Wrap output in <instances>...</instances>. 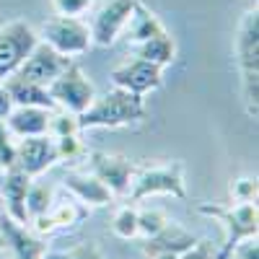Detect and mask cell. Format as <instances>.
<instances>
[{
	"instance_id": "obj_19",
	"label": "cell",
	"mask_w": 259,
	"mask_h": 259,
	"mask_svg": "<svg viewBox=\"0 0 259 259\" xmlns=\"http://www.w3.org/2000/svg\"><path fill=\"white\" fill-rule=\"evenodd\" d=\"M50 109L39 106H13L11 114L6 117V127L13 138H34V135H47L50 124Z\"/></svg>"
},
{
	"instance_id": "obj_31",
	"label": "cell",
	"mask_w": 259,
	"mask_h": 259,
	"mask_svg": "<svg viewBox=\"0 0 259 259\" xmlns=\"http://www.w3.org/2000/svg\"><path fill=\"white\" fill-rule=\"evenodd\" d=\"M228 259H259V244H256V236H246L236 244L228 254Z\"/></svg>"
},
{
	"instance_id": "obj_28",
	"label": "cell",
	"mask_w": 259,
	"mask_h": 259,
	"mask_svg": "<svg viewBox=\"0 0 259 259\" xmlns=\"http://www.w3.org/2000/svg\"><path fill=\"white\" fill-rule=\"evenodd\" d=\"M41 259H104L101 256V249L91 241H85L80 246H73L68 251H45Z\"/></svg>"
},
{
	"instance_id": "obj_23",
	"label": "cell",
	"mask_w": 259,
	"mask_h": 259,
	"mask_svg": "<svg viewBox=\"0 0 259 259\" xmlns=\"http://www.w3.org/2000/svg\"><path fill=\"white\" fill-rule=\"evenodd\" d=\"M55 140V153H57V163L62 166H75L85 158V145L78 135H62V138H52Z\"/></svg>"
},
{
	"instance_id": "obj_3",
	"label": "cell",
	"mask_w": 259,
	"mask_h": 259,
	"mask_svg": "<svg viewBox=\"0 0 259 259\" xmlns=\"http://www.w3.org/2000/svg\"><path fill=\"white\" fill-rule=\"evenodd\" d=\"M153 194H171L177 200L187 197L184 187V163L182 161H163V163H143L135 166L133 184H130L127 197L140 202Z\"/></svg>"
},
{
	"instance_id": "obj_27",
	"label": "cell",
	"mask_w": 259,
	"mask_h": 259,
	"mask_svg": "<svg viewBox=\"0 0 259 259\" xmlns=\"http://www.w3.org/2000/svg\"><path fill=\"white\" fill-rule=\"evenodd\" d=\"M16 168V140L8 133L6 122L0 119V174Z\"/></svg>"
},
{
	"instance_id": "obj_30",
	"label": "cell",
	"mask_w": 259,
	"mask_h": 259,
	"mask_svg": "<svg viewBox=\"0 0 259 259\" xmlns=\"http://www.w3.org/2000/svg\"><path fill=\"white\" fill-rule=\"evenodd\" d=\"M57 16H68V18H80L83 13H89L94 0H50Z\"/></svg>"
},
{
	"instance_id": "obj_9",
	"label": "cell",
	"mask_w": 259,
	"mask_h": 259,
	"mask_svg": "<svg viewBox=\"0 0 259 259\" xmlns=\"http://www.w3.org/2000/svg\"><path fill=\"white\" fill-rule=\"evenodd\" d=\"M85 161H89V171L114 197H127L130 184H133V174H135L133 161L114 153H101V150L85 153Z\"/></svg>"
},
{
	"instance_id": "obj_33",
	"label": "cell",
	"mask_w": 259,
	"mask_h": 259,
	"mask_svg": "<svg viewBox=\"0 0 259 259\" xmlns=\"http://www.w3.org/2000/svg\"><path fill=\"white\" fill-rule=\"evenodd\" d=\"M11 109H13V101H11V96H8V91H6V85L0 83V119L6 122V117L11 114Z\"/></svg>"
},
{
	"instance_id": "obj_17",
	"label": "cell",
	"mask_w": 259,
	"mask_h": 259,
	"mask_svg": "<svg viewBox=\"0 0 259 259\" xmlns=\"http://www.w3.org/2000/svg\"><path fill=\"white\" fill-rule=\"evenodd\" d=\"M62 187L68 189L75 200H80L85 207H106L112 200H114V194L106 189L91 171H68L62 179Z\"/></svg>"
},
{
	"instance_id": "obj_15",
	"label": "cell",
	"mask_w": 259,
	"mask_h": 259,
	"mask_svg": "<svg viewBox=\"0 0 259 259\" xmlns=\"http://www.w3.org/2000/svg\"><path fill=\"white\" fill-rule=\"evenodd\" d=\"M31 177H26L24 171L11 168L3 171L0 177V200H3V212L8 218H13L16 223L26 226L29 215H26V192H29Z\"/></svg>"
},
{
	"instance_id": "obj_34",
	"label": "cell",
	"mask_w": 259,
	"mask_h": 259,
	"mask_svg": "<svg viewBox=\"0 0 259 259\" xmlns=\"http://www.w3.org/2000/svg\"><path fill=\"white\" fill-rule=\"evenodd\" d=\"M158 259H179V254H161Z\"/></svg>"
},
{
	"instance_id": "obj_6",
	"label": "cell",
	"mask_w": 259,
	"mask_h": 259,
	"mask_svg": "<svg viewBox=\"0 0 259 259\" xmlns=\"http://www.w3.org/2000/svg\"><path fill=\"white\" fill-rule=\"evenodd\" d=\"M47 91H50L57 109L70 112V114H83L91 106V101L96 99L94 85L89 83V78L83 75V70L75 62H70L68 68L47 85Z\"/></svg>"
},
{
	"instance_id": "obj_20",
	"label": "cell",
	"mask_w": 259,
	"mask_h": 259,
	"mask_svg": "<svg viewBox=\"0 0 259 259\" xmlns=\"http://www.w3.org/2000/svg\"><path fill=\"white\" fill-rule=\"evenodd\" d=\"M163 29H166V26L161 24V18L138 0L135 8H133V16H130L127 26H124V31H122V36L127 39L130 47H138V45H143V41H148L150 36L161 34Z\"/></svg>"
},
{
	"instance_id": "obj_4",
	"label": "cell",
	"mask_w": 259,
	"mask_h": 259,
	"mask_svg": "<svg viewBox=\"0 0 259 259\" xmlns=\"http://www.w3.org/2000/svg\"><path fill=\"white\" fill-rule=\"evenodd\" d=\"M197 210L207 218L218 221L223 228H226V239H223V246L218 251L215 259H228L231 249L239 244L246 236H256L259 231V207L256 202H233V205H212V202H202L197 205Z\"/></svg>"
},
{
	"instance_id": "obj_2",
	"label": "cell",
	"mask_w": 259,
	"mask_h": 259,
	"mask_svg": "<svg viewBox=\"0 0 259 259\" xmlns=\"http://www.w3.org/2000/svg\"><path fill=\"white\" fill-rule=\"evenodd\" d=\"M145 117V101L138 94H130L124 89L106 91L104 96H96L91 106L83 114H78V127L83 130H94V127H127L135 124Z\"/></svg>"
},
{
	"instance_id": "obj_29",
	"label": "cell",
	"mask_w": 259,
	"mask_h": 259,
	"mask_svg": "<svg viewBox=\"0 0 259 259\" xmlns=\"http://www.w3.org/2000/svg\"><path fill=\"white\" fill-rule=\"evenodd\" d=\"M256 179L241 177L231 182V200L233 202H256Z\"/></svg>"
},
{
	"instance_id": "obj_5",
	"label": "cell",
	"mask_w": 259,
	"mask_h": 259,
	"mask_svg": "<svg viewBox=\"0 0 259 259\" xmlns=\"http://www.w3.org/2000/svg\"><path fill=\"white\" fill-rule=\"evenodd\" d=\"M39 41H45L47 47L60 52L62 57H78L91 50V31L89 24H83L80 18H68V16H55L41 24L36 31Z\"/></svg>"
},
{
	"instance_id": "obj_25",
	"label": "cell",
	"mask_w": 259,
	"mask_h": 259,
	"mask_svg": "<svg viewBox=\"0 0 259 259\" xmlns=\"http://www.w3.org/2000/svg\"><path fill=\"white\" fill-rule=\"evenodd\" d=\"M80 127H78V114L70 112H52L50 114V124H47V135L50 138H62V135H78Z\"/></svg>"
},
{
	"instance_id": "obj_14",
	"label": "cell",
	"mask_w": 259,
	"mask_h": 259,
	"mask_svg": "<svg viewBox=\"0 0 259 259\" xmlns=\"http://www.w3.org/2000/svg\"><path fill=\"white\" fill-rule=\"evenodd\" d=\"M70 62H73L70 57H62L60 52L47 47L45 41H39V45L31 50V55L24 60V65L18 68V75H24L34 83H41V85H50Z\"/></svg>"
},
{
	"instance_id": "obj_22",
	"label": "cell",
	"mask_w": 259,
	"mask_h": 259,
	"mask_svg": "<svg viewBox=\"0 0 259 259\" xmlns=\"http://www.w3.org/2000/svg\"><path fill=\"white\" fill-rule=\"evenodd\" d=\"M55 200V187L47 184V182H31L29 184V192H26V215H29V221L39 218V215H45L50 210Z\"/></svg>"
},
{
	"instance_id": "obj_11",
	"label": "cell",
	"mask_w": 259,
	"mask_h": 259,
	"mask_svg": "<svg viewBox=\"0 0 259 259\" xmlns=\"http://www.w3.org/2000/svg\"><path fill=\"white\" fill-rule=\"evenodd\" d=\"M47 241L31 233L26 226L16 223L6 212H0V254L6 259H41Z\"/></svg>"
},
{
	"instance_id": "obj_16",
	"label": "cell",
	"mask_w": 259,
	"mask_h": 259,
	"mask_svg": "<svg viewBox=\"0 0 259 259\" xmlns=\"http://www.w3.org/2000/svg\"><path fill=\"white\" fill-rule=\"evenodd\" d=\"M194 241L197 239H194L187 228H182L174 221H168L156 236H148V239L140 241V251L145 254V259H158L161 254H182Z\"/></svg>"
},
{
	"instance_id": "obj_13",
	"label": "cell",
	"mask_w": 259,
	"mask_h": 259,
	"mask_svg": "<svg viewBox=\"0 0 259 259\" xmlns=\"http://www.w3.org/2000/svg\"><path fill=\"white\" fill-rule=\"evenodd\" d=\"M57 163L55 153V140L50 135H34V138H21L16 143V168L24 171L26 177H41L47 168Z\"/></svg>"
},
{
	"instance_id": "obj_7",
	"label": "cell",
	"mask_w": 259,
	"mask_h": 259,
	"mask_svg": "<svg viewBox=\"0 0 259 259\" xmlns=\"http://www.w3.org/2000/svg\"><path fill=\"white\" fill-rule=\"evenodd\" d=\"M39 45V34L26 21H11L0 26V83L18 73L24 60Z\"/></svg>"
},
{
	"instance_id": "obj_1",
	"label": "cell",
	"mask_w": 259,
	"mask_h": 259,
	"mask_svg": "<svg viewBox=\"0 0 259 259\" xmlns=\"http://www.w3.org/2000/svg\"><path fill=\"white\" fill-rule=\"evenodd\" d=\"M233 52H236L239 73H241L246 114L251 119H256V114H259V13H256V8L244 13L239 31H236Z\"/></svg>"
},
{
	"instance_id": "obj_18",
	"label": "cell",
	"mask_w": 259,
	"mask_h": 259,
	"mask_svg": "<svg viewBox=\"0 0 259 259\" xmlns=\"http://www.w3.org/2000/svg\"><path fill=\"white\" fill-rule=\"evenodd\" d=\"M6 85V91L13 101V106H39V109H50V112H57V106L47 91V85H41V83H34L24 75H18L13 73L11 78L3 80Z\"/></svg>"
},
{
	"instance_id": "obj_12",
	"label": "cell",
	"mask_w": 259,
	"mask_h": 259,
	"mask_svg": "<svg viewBox=\"0 0 259 259\" xmlns=\"http://www.w3.org/2000/svg\"><path fill=\"white\" fill-rule=\"evenodd\" d=\"M112 83L117 89H124L130 94H138V96H145L148 91H156L161 89L163 83V68L156 62H148V60H130L119 68L112 70Z\"/></svg>"
},
{
	"instance_id": "obj_26",
	"label": "cell",
	"mask_w": 259,
	"mask_h": 259,
	"mask_svg": "<svg viewBox=\"0 0 259 259\" xmlns=\"http://www.w3.org/2000/svg\"><path fill=\"white\" fill-rule=\"evenodd\" d=\"M166 223H168V218H166L163 210H156V207L138 210V236H143V239H148V236H156Z\"/></svg>"
},
{
	"instance_id": "obj_10",
	"label": "cell",
	"mask_w": 259,
	"mask_h": 259,
	"mask_svg": "<svg viewBox=\"0 0 259 259\" xmlns=\"http://www.w3.org/2000/svg\"><path fill=\"white\" fill-rule=\"evenodd\" d=\"M85 218H89V207L80 200H75L70 192H68V197H57V192H55V200H52L50 210L29 223H34V233L45 239V236H55L62 231L78 228Z\"/></svg>"
},
{
	"instance_id": "obj_21",
	"label": "cell",
	"mask_w": 259,
	"mask_h": 259,
	"mask_svg": "<svg viewBox=\"0 0 259 259\" xmlns=\"http://www.w3.org/2000/svg\"><path fill=\"white\" fill-rule=\"evenodd\" d=\"M130 50H133L135 57L148 60V62H156V65H161V68H166V65H171L174 57H177V41L163 29L161 34L150 36L148 41H143V45H138V47H130Z\"/></svg>"
},
{
	"instance_id": "obj_32",
	"label": "cell",
	"mask_w": 259,
	"mask_h": 259,
	"mask_svg": "<svg viewBox=\"0 0 259 259\" xmlns=\"http://www.w3.org/2000/svg\"><path fill=\"white\" fill-rule=\"evenodd\" d=\"M179 259H215L212 244H210V241H194L187 251L179 254Z\"/></svg>"
},
{
	"instance_id": "obj_8",
	"label": "cell",
	"mask_w": 259,
	"mask_h": 259,
	"mask_svg": "<svg viewBox=\"0 0 259 259\" xmlns=\"http://www.w3.org/2000/svg\"><path fill=\"white\" fill-rule=\"evenodd\" d=\"M138 0H104L96 8L94 18H91V45L96 47H112L114 41L122 36L130 16H133Z\"/></svg>"
},
{
	"instance_id": "obj_24",
	"label": "cell",
	"mask_w": 259,
	"mask_h": 259,
	"mask_svg": "<svg viewBox=\"0 0 259 259\" xmlns=\"http://www.w3.org/2000/svg\"><path fill=\"white\" fill-rule=\"evenodd\" d=\"M112 231L119 239L130 241V239H138V210L133 205H124L114 212V221H112Z\"/></svg>"
}]
</instances>
